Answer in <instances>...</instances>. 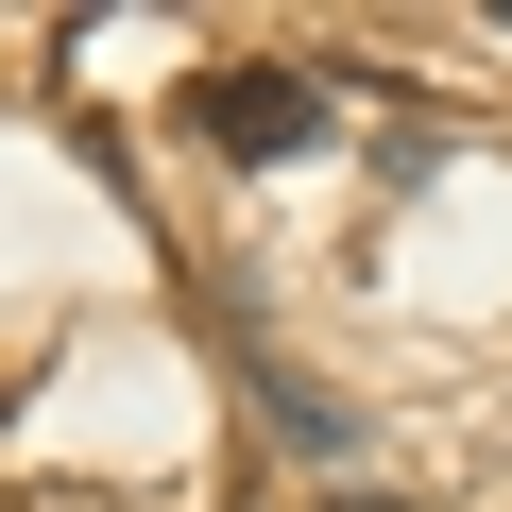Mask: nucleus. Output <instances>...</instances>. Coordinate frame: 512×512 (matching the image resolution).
I'll use <instances>...</instances> for the list:
<instances>
[{
  "instance_id": "2",
  "label": "nucleus",
  "mask_w": 512,
  "mask_h": 512,
  "mask_svg": "<svg viewBox=\"0 0 512 512\" xmlns=\"http://www.w3.org/2000/svg\"><path fill=\"white\" fill-rule=\"evenodd\" d=\"M342 512H393V495H342Z\"/></svg>"
},
{
  "instance_id": "1",
  "label": "nucleus",
  "mask_w": 512,
  "mask_h": 512,
  "mask_svg": "<svg viewBox=\"0 0 512 512\" xmlns=\"http://www.w3.org/2000/svg\"><path fill=\"white\" fill-rule=\"evenodd\" d=\"M188 137H222V154H308V137H325V86H308V69H205V86H188Z\"/></svg>"
}]
</instances>
